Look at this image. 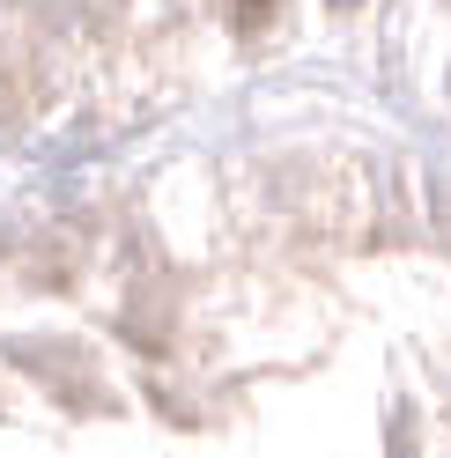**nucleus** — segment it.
I'll use <instances>...</instances> for the list:
<instances>
[{
    "label": "nucleus",
    "mask_w": 451,
    "mask_h": 458,
    "mask_svg": "<svg viewBox=\"0 0 451 458\" xmlns=\"http://www.w3.org/2000/svg\"><path fill=\"white\" fill-rule=\"evenodd\" d=\"M230 15H237V30H267L281 15V0H230Z\"/></svg>",
    "instance_id": "nucleus-1"
}]
</instances>
